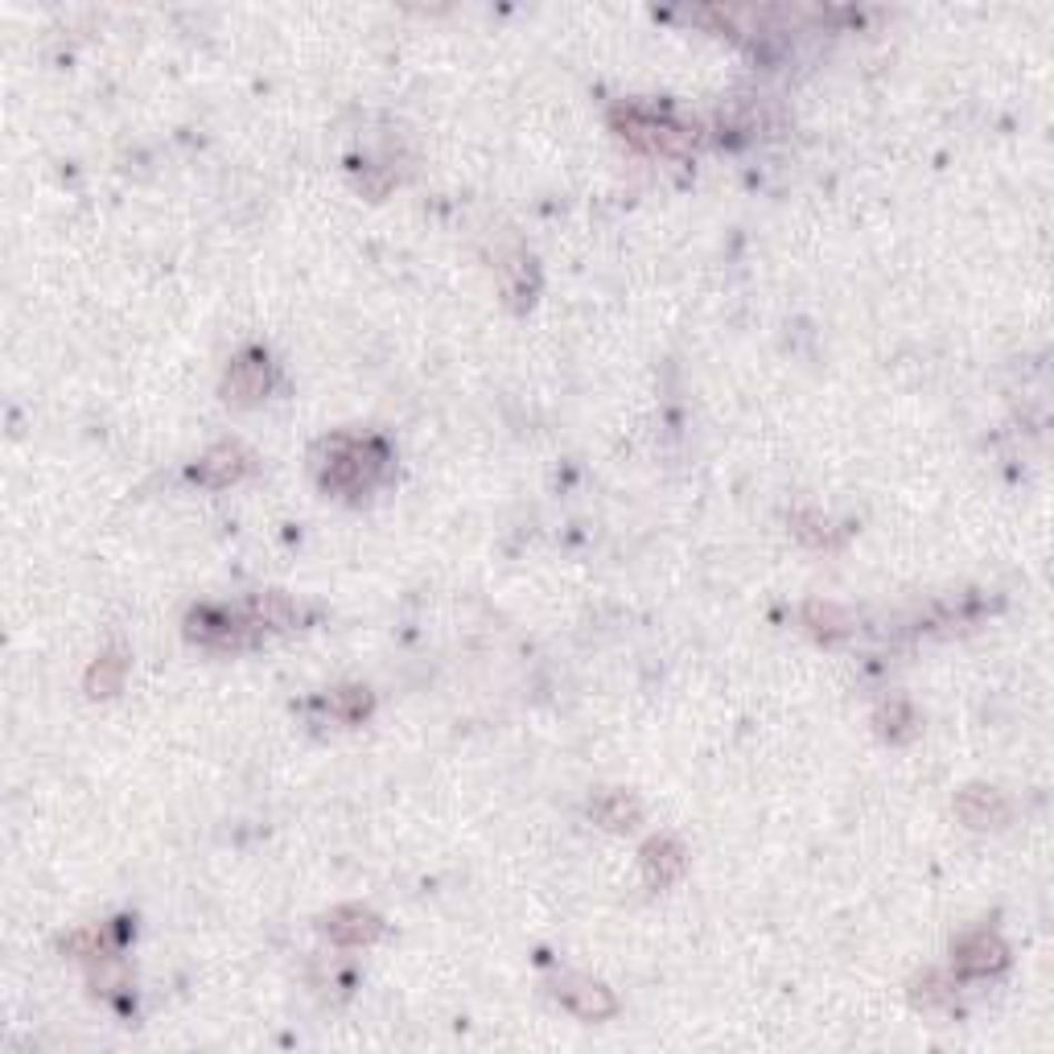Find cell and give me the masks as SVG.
Listing matches in <instances>:
<instances>
[{
    "label": "cell",
    "instance_id": "7a4b0ae2",
    "mask_svg": "<svg viewBox=\"0 0 1054 1054\" xmlns=\"http://www.w3.org/2000/svg\"><path fill=\"white\" fill-rule=\"evenodd\" d=\"M614 124L622 128V137L648 144V149H663V153H675V149L689 144V132H684V128L667 124V120L643 112V108H619V112H614Z\"/></svg>",
    "mask_w": 1054,
    "mask_h": 1054
},
{
    "label": "cell",
    "instance_id": "5b68a950",
    "mask_svg": "<svg viewBox=\"0 0 1054 1054\" xmlns=\"http://www.w3.org/2000/svg\"><path fill=\"white\" fill-rule=\"evenodd\" d=\"M643 873H648L651 886H672L684 873V849L675 841H651L643 849Z\"/></svg>",
    "mask_w": 1054,
    "mask_h": 1054
},
{
    "label": "cell",
    "instance_id": "4fadbf2b",
    "mask_svg": "<svg viewBox=\"0 0 1054 1054\" xmlns=\"http://www.w3.org/2000/svg\"><path fill=\"white\" fill-rule=\"evenodd\" d=\"M803 614H807V622H812V631L824 634V639H832V634L844 631V614H841V610H832V605L812 602L807 610H803Z\"/></svg>",
    "mask_w": 1054,
    "mask_h": 1054
},
{
    "label": "cell",
    "instance_id": "8992f818",
    "mask_svg": "<svg viewBox=\"0 0 1054 1054\" xmlns=\"http://www.w3.org/2000/svg\"><path fill=\"white\" fill-rule=\"evenodd\" d=\"M268 392V359L264 354H243L231 363V375H227V395L235 400H255V395Z\"/></svg>",
    "mask_w": 1054,
    "mask_h": 1054
},
{
    "label": "cell",
    "instance_id": "30bf717a",
    "mask_svg": "<svg viewBox=\"0 0 1054 1054\" xmlns=\"http://www.w3.org/2000/svg\"><path fill=\"white\" fill-rule=\"evenodd\" d=\"M1005 800H1001L997 791H984V787H972L960 795V815L968 820V824H976V829H988V824H1001L1005 820Z\"/></svg>",
    "mask_w": 1054,
    "mask_h": 1054
},
{
    "label": "cell",
    "instance_id": "6da1fadb",
    "mask_svg": "<svg viewBox=\"0 0 1054 1054\" xmlns=\"http://www.w3.org/2000/svg\"><path fill=\"white\" fill-rule=\"evenodd\" d=\"M383 465V450L375 441H354V436H338L330 445V462H325V486L334 491H367Z\"/></svg>",
    "mask_w": 1054,
    "mask_h": 1054
},
{
    "label": "cell",
    "instance_id": "9c48e42d",
    "mask_svg": "<svg viewBox=\"0 0 1054 1054\" xmlns=\"http://www.w3.org/2000/svg\"><path fill=\"white\" fill-rule=\"evenodd\" d=\"M248 470V458H243V450H235V445H219V450H211L202 462H198V479L211 482V486H227V482H235Z\"/></svg>",
    "mask_w": 1054,
    "mask_h": 1054
},
{
    "label": "cell",
    "instance_id": "ba28073f",
    "mask_svg": "<svg viewBox=\"0 0 1054 1054\" xmlns=\"http://www.w3.org/2000/svg\"><path fill=\"white\" fill-rule=\"evenodd\" d=\"M190 634H194L198 643H211V648H235V643H243L240 622L227 619V614H214V610H198L194 619H190Z\"/></svg>",
    "mask_w": 1054,
    "mask_h": 1054
},
{
    "label": "cell",
    "instance_id": "5bb4252c",
    "mask_svg": "<svg viewBox=\"0 0 1054 1054\" xmlns=\"http://www.w3.org/2000/svg\"><path fill=\"white\" fill-rule=\"evenodd\" d=\"M334 709H342L347 717H359V713H367V696L363 692H354V689H342V692H334Z\"/></svg>",
    "mask_w": 1054,
    "mask_h": 1054
},
{
    "label": "cell",
    "instance_id": "52a82bcc",
    "mask_svg": "<svg viewBox=\"0 0 1054 1054\" xmlns=\"http://www.w3.org/2000/svg\"><path fill=\"white\" fill-rule=\"evenodd\" d=\"M561 1001L569 1005L573 1013H581V1017H610L614 1013V997L605 993L602 984H590V981H564L561 988Z\"/></svg>",
    "mask_w": 1054,
    "mask_h": 1054
},
{
    "label": "cell",
    "instance_id": "277c9868",
    "mask_svg": "<svg viewBox=\"0 0 1054 1054\" xmlns=\"http://www.w3.org/2000/svg\"><path fill=\"white\" fill-rule=\"evenodd\" d=\"M325 931H330V940L338 943H371L380 935V919L371 911H363V906H342V911H334L325 919Z\"/></svg>",
    "mask_w": 1054,
    "mask_h": 1054
},
{
    "label": "cell",
    "instance_id": "7c38bea8",
    "mask_svg": "<svg viewBox=\"0 0 1054 1054\" xmlns=\"http://www.w3.org/2000/svg\"><path fill=\"white\" fill-rule=\"evenodd\" d=\"M120 680H124V660H120V655L99 660L96 667H91V675H87V684H91L96 696H112V692L120 689Z\"/></svg>",
    "mask_w": 1054,
    "mask_h": 1054
},
{
    "label": "cell",
    "instance_id": "3957f363",
    "mask_svg": "<svg viewBox=\"0 0 1054 1054\" xmlns=\"http://www.w3.org/2000/svg\"><path fill=\"white\" fill-rule=\"evenodd\" d=\"M1005 964V947H1001L997 935H988V931H972V935H964V940L956 943V968L968 972V976H976V972H993Z\"/></svg>",
    "mask_w": 1054,
    "mask_h": 1054
},
{
    "label": "cell",
    "instance_id": "8fae6325",
    "mask_svg": "<svg viewBox=\"0 0 1054 1054\" xmlns=\"http://www.w3.org/2000/svg\"><path fill=\"white\" fill-rule=\"evenodd\" d=\"M593 815L602 820L605 829H634L639 803H634L631 795H622V791H610V795H602V800L593 803Z\"/></svg>",
    "mask_w": 1054,
    "mask_h": 1054
}]
</instances>
